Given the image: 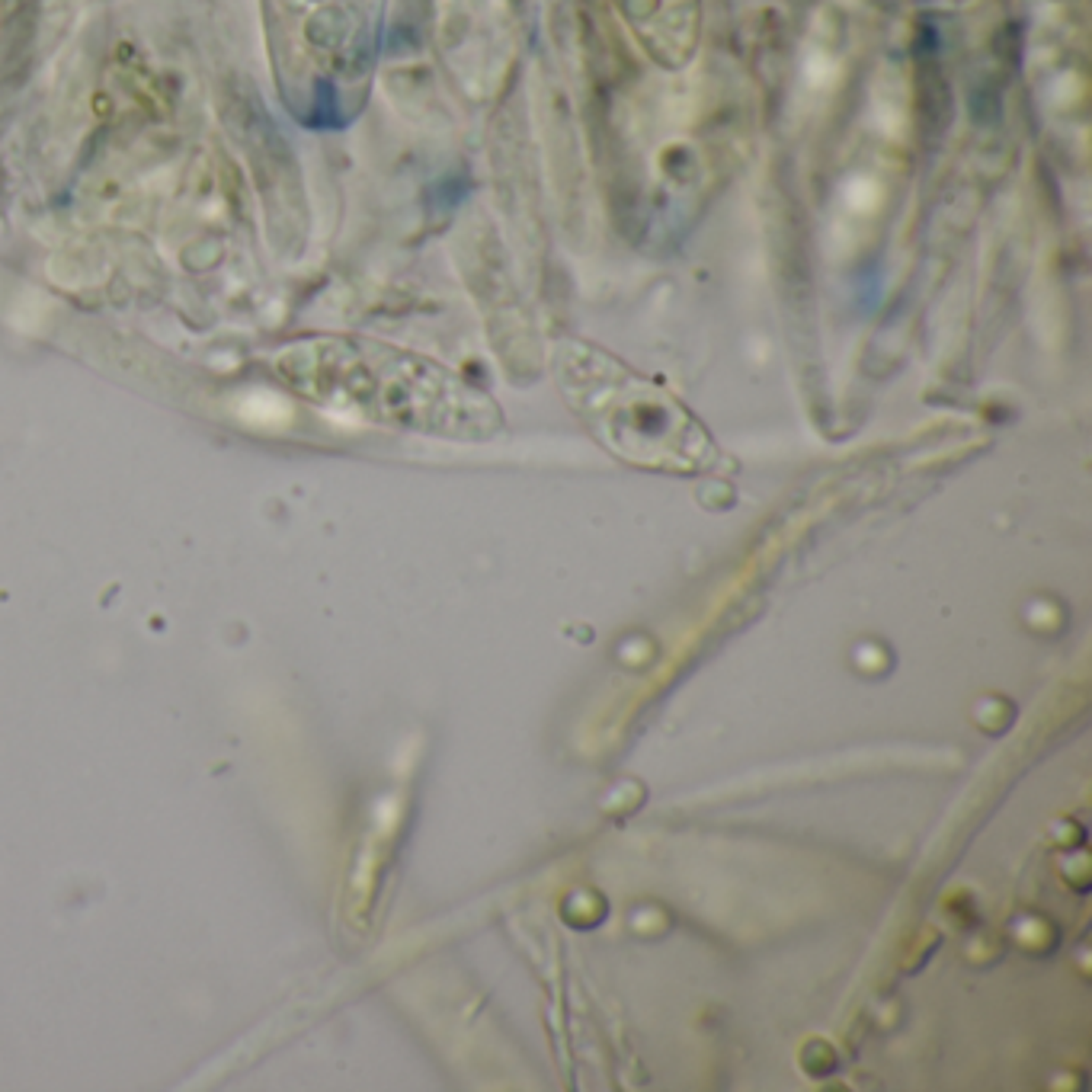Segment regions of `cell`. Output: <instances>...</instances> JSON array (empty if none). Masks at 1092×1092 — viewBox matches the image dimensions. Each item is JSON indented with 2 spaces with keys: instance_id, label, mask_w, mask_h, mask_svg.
<instances>
[{
  "instance_id": "6da1fadb",
  "label": "cell",
  "mask_w": 1092,
  "mask_h": 1092,
  "mask_svg": "<svg viewBox=\"0 0 1092 1092\" xmlns=\"http://www.w3.org/2000/svg\"><path fill=\"white\" fill-rule=\"evenodd\" d=\"M279 372L317 404L385 427L461 443L494 439L504 429V411L484 388L378 340H311L285 352Z\"/></svg>"
},
{
  "instance_id": "7a4b0ae2",
  "label": "cell",
  "mask_w": 1092,
  "mask_h": 1092,
  "mask_svg": "<svg viewBox=\"0 0 1092 1092\" xmlns=\"http://www.w3.org/2000/svg\"><path fill=\"white\" fill-rule=\"evenodd\" d=\"M554 378L577 420L634 468L705 474L721 452L682 401L587 340H561Z\"/></svg>"
}]
</instances>
